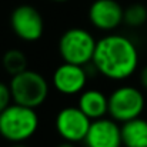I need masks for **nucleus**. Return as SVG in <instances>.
<instances>
[{
	"instance_id": "f257e3e1",
	"label": "nucleus",
	"mask_w": 147,
	"mask_h": 147,
	"mask_svg": "<svg viewBox=\"0 0 147 147\" xmlns=\"http://www.w3.org/2000/svg\"><path fill=\"white\" fill-rule=\"evenodd\" d=\"M139 61V50L130 37L109 33L97 40L92 64L106 79L123 82L136 73Z\"/></svg>"
},
{
	"instance_id": "f03ea898",
	"label": "nucleus",
	"mask_w": 147,
	"mask_h": 147,
	"mask_svg": "<svg viewBox=\"0 0 147 147\" xmlns=\"http://www.w3.org/2000/svg\"><path fill=\"white\" fill-rule=\"evenodd\" d=\"M39 129L36 109L11 103L0 113V136L10 143H24Z\"/></svg>"
},
{
	"instance_id": "7ed1b4c3",
	"label": "nucleus",
	"mask_w": 147,
	"mask_h": 147,
	"mask_svg": "<svg viewBox=\"0 0 147 147\" xmlns=\"http://www.w3.org/2000/svg\"><path fill=\"white\" fill-rule=\"evenodd\" d=\"M13 103L37 109L49 97L50 86L46 77L36 70H24L16 76H11L9 83Z\"/></svg>"
},
{
	"instance_id": "20e7f679",
	"label": "nucleus",
	"mask_w": 147,
	"mask_h": 147,
	"mask_svg": "<svg viewBox=\"0 0 147 147\" xmlns=\"http://www.w3.org/2000/svg\"><path fill=\"white\" fill-rule=\"evenodd\" d=\"M97 40L86 29H67L59 39V54L66 63L86 66L92 63Z\"/></svg>"
},
{
	"instance_id": "39448f33",
	"label": "nucleus",
	"mask_w": 147,
	"mask_h": 147,
	"mask_svg": "<svg viewBox=\"0 0 147 147\" xmlns=\"http://www.w3.org/2000/svg\"><path fill=\"white\" fill-rule=\"evenodd\" d=\"M146 109L143 92L134 86H120L109 96V114L117 123L137 119Z\"/></svg>"
},
{
	"instance_id": "423d86ee",
	"label": "nucleus",
	"mask_w": 147,
	"mask_h": 147,
	"mask_svg": "<svg viewBox=\"0 0 147 147\" xmlns=\"http://www.w3.org/2000/svg\"><path fill=\"white\" fill-rule=\"evenodd\" d=\"M10 27L23 42H37L45 33L42 13L32 4H19L10 14Z\"/></svg>"
},
{
	"instance_id": "0eeeda50",
	"label": "nucleus",
	"mask_w": 147,
	"mask_h": 147,
	"mask_svg": "<svg viewBox=\"0 0 147 147\" xmlns=\"http://www.w3.org/2000/svg\"><path fill=\"white\" fill-rule=\"evenodd\" d=\"M92 120L77 107V106H67L63 107L54 120L56 131L64 142L70 143H80L84 142L87 131L90 129Z\"/></svg>"
},
{
	"instance_id": "6e6552de",
	"label": "nucleus",
	"mask_w": 147,
	"mask_h": 147,
	"mask_svg": "<svg viewBox=\"0 0 147 147\" xmlns=\"http://www.w3.org/2000/svg\"><path fill=\"white\" fill-rule=\"evenodd\" d=\"M89 77L90 76L86 70V66L63 61L53 71L51 84L59 93L64 96H74L80 94L86 89Z\"/></svg>"
},
{
	"instance_id": "1a4fd4ad",
	"label": "nucleus",
	"mask_w": 147,
	"mask_h": 147,
	"mask_svg": "<svg viewBox=\"0 0 147 147\" xmlns=\"http://www.w3.org/2000/svg\"><path fill=\"white\" fill-rule=\"evenodd\" d=\"M124 7L117 0H94L87 11L89 22L101 32H113L123 23Z\"/></svg>"
},
{
	"instance_id": "9d476101",
	"label": "nucleus",
	"mask_w": 147,
	"mask_h": 147,
	"mask_svg": "<svg viewBox=\"0 0 147 147\" xmlns=\"http://www.w3.org/2000/svg\"><path fill=\"white\" fill-rule=\"evenodd\" d=\"M83 143L86 147H121V126L111 117L93 120Z\"/></svg>"
},
{
	"instance_id": "9b49d317",
	"label": "nucleus",
	"mask_w": 147,
	"mask_h": 147,
	"mask_svg": "<svg viewBox=\"0 0 147 147\" xmlns=\"http://www.w3.org/2000/svg\"><path fill=\"white\" fill-rule=\"evenodd\" d=\"M77 107L93 121L109 114V96L97 89H84L77 100Z\"/></svg>"
},
{
	"instance_id": "f8f14e48",
	"label": "nucleus",
	"mask_w": 147,
	"mask_h": 147,
	"mask_svg": "<svg viewBox=\"0 0 147 147\" xmlns=\"http://www.w3.org/2000/svg\"><path fill=\"white\" fill-rule=\"evenodd\" d=\"M121 142L124 147H147V120L137 117L121 124Z\"/></svg>"
},
{
	"instance_id": "ddd939ff",
	"label": "nucleus",
	"mask_w": 147,
	"mask_h": 147,
	"mask_svg": "<svg viewBox=\"0 0 147 147\" xmlns=\"http://www.w3.org/2000/svg\"><path fill=\"white\" fill-rule=\"evenodd\" d=\"M1 66L7 74L16 76L29 69V60L23 50L9 49L4 51V54L1 57Z\"/></svg>"
},
{
	"instance_id": "4468645a",
	"label": "nucleus",
	"mask_w": 147,
	"mask_h": 147,
	"mask_svg": "<svg viewBox=\"0 0 147 147\" xmlns=\"http://www.w3.org/2000/svg\"><path fill=\"white\" fill-rule=\"evenodd\" d=\"M147 22V7L142 3H131L124 9L123 23L129 27H142Z\"/></svg>"
},
{
	"instance_id": "2eb2a0df",
	"label": "nucleus",
	"mask_w": 147,
	"mask_h": 147,
	"mask_svg": "<svg viewBox=\"0 0 147 147\" xmlns=\"http://www.w3.org/2000/svg\"><path fill=\"white\" fill-rule=\"evenodd\" d=\"M11 103H13V97H11L10 86L7 83L0 82V113L4 109H7Z\"/></svg>"
},
{
	"instance_id": "dca6fc26",
	"label": "nucleus",
	"mask_w": 147,
	"mask_h": 147,
	"mask_svg": "<svg viewBox=\"0 0 147 147\" xmlns=\"http://www.w3.org/2000/svg\"><path fill=\"white\" fill-rule=\"evenodd\" d=\"M139 82H140L142 89L147 92V64L142 67V70H140V73H139Z\"/></svg>"
},
{
	"instance_id": "f3484780",
	"label": "nucleus",
	"mask_w": 147,
	"mask_h": 147,
	"mask_svg": "<svg viewBox=\"0 0 147 147\" xmlns=\"http://www.w3.org/2000/svg\"><path fill=\"white\" fill-rule=\"evenodd\" d=\"M56 147H76V144L74 143H70V142H63V143L57 144Z\"/></svg>"
},
{
	"instance_id": "a211bd4d",
	"label": "nucleus",
	"mask_w": 147,
	"mask_h": 147,
	"mask_svg": "<svg viewBox=\"0 0 147 147\" xmlns=\"http://www.w3.org/2000/svg\"><path fill=\"white\" fill-rule=\"evenodd\" d=\"M10 147H27L24 143H11V146Z\"/></svg>"
},
{
	"instance_id": "6ab92c4d",
	"label": "nucleus",
	"mask_w": 147,
	"mask_h": 147,
	"mask_svg": "<svg viewBox=\"0 0 147 147\" xmlns=\"http://www.w3.org/2000/svg\"><path fill=\"white\" fill-rule=\"evenodd\" d=\"M51 1H57V3H64V1H69V0H51Z\"/></svg>"
}]
</instances>
